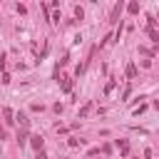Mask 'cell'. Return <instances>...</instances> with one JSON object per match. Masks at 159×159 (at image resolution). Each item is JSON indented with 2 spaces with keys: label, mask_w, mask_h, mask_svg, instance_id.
Returning <instances> with one entry per match:
<instances>
[{
  "label": "cell",
  "mask_w": 159,
  "mask_h": 159,
  "mask_svg": "<svg viewBox=\"0 0 159 159\" xmlns=\"http://www.w3.org/2000/svg\"><path fill=\"white\" fill-rule=\"evenodd\" d=\"M30 144H32V149L42 152V144H45V139H42L40 134H32V137H30Z\"/></svg>",
  "instance_id": "6da1fadb"
},
{
  "label": "cell",
  "mask_w": 159,
  "mask_h": 159,
  "mask_svg": "<svg viewBox=\"0 0 159 159\" xmlns=\"http://www.w3.org/2000/svg\"><path fill=\"white\" fill-rule=\"evenodd\" d=\"M2 117H5V124H15V114H12V109H10V107H5V109H2Z\"/></svg>",
  "instance_id": "7a4b0ae2"
},
{
  "label": "cell",
  "mask_w": 159,
  "mask_h": 159,
  "mask_svg": "<svg viewBox=\"0 0 159 159\" xmlns=\"http://www.w3.org/2000/svg\"><path fill=\"white\" fill-rule=\"evenodd\" d=\"M117 149L122 152V157H127V154H129V144H127L124 139H117Z\"/></svg>",
  "instance_id": "3957f363"
},
{
  "label": "cell",
  "mask_w": 159,
  "mask_h": 159,
  "mask_svg": "<svg viewBox=\"0 0 159 159\" xmlns=\"http://www.w3.org/2000/svg\"><path fill=\"white\" fill-rule=\"evenodd\" d=\"M124 72H127V77L132 80V77H137V67H134V62H129L127 67H124Z\"/></svg>",
  "instance_id": "277c9868"
},
{
  "label": "cell",
  "mask_w": 159,
  "mask_h": 159,
  "mask_svg": "<svg viewBox=\"0 0 159 159\" xmlns=\"http://www.w3.org/2000/svg\"><path fill=\"white\" fill-rule=\"evenodd\" d=\"M15 122H20V127H22V129H27V117H25L22 112H20V114L15 117Z\"/></svg>",
  "instance_id": "5b68a950"
},
{
  "label": "cell",
  "mask_w": 159,
  "mask_h": 159,
  "mask_svg": "<svg viewBox=\"0 0 159 159\" xmlns=\"http://www.w3.org/2000/svg\"><path fill=\"white\" fill-rule=\"evenodd\" d=\"M25 142H27V129H22V132H17V144L22 147Z\"/></svg>",
  "instance_id": "8992f818"
},
{
  "label": "cell",
  "mask_w": 159,
  "mask_h": 159,
  "mask_svg": "<svg viewBox=\"0 0 159 159\" xmlns=\"http://www.w3.org/2000/svg\"><path fill=\"white\" fill-rule=\"evenodd\" d=\"M127 10H129L132 15H137V12H139V2H129V5H127Z\"/></svg>",
  "instance_id": "52a82bcc"
},
{
  "label": "cell",
  "mask_w": 159,
  "mask_h": 159,
  "mask_svg": "<svg viewBox=\"0 0 159 159\" xmlns=\"http://www.w3.org/2000/svg\"><path fill=\"white\" fill-rule=\"evenodd\" d=\"M62 89L70 92V77H62Z\"/></svg>",
  "instance_id": "ba28073f"
},
{
  "label": "cell",
  "mask_w": 159,
  "mask_h": 159,
  "mask_svg": "<svg viewBox=\"0 0 159 159\" xmlns=\"http://www.w3.org/2000/svg\"><path fill=\"white\" fill-rule=\"evenodd\" d=\"M89 109H92V104H84V107L80 109V117H87V112H89Z\"/></svg>",
  "instance_id": "9c48e42d"
},
{
  "label": "cell",
  "mask_w": 159,
  "mask_h": 159,
  "mask_svg": "<svg viewBox=\"0 0 159 159\" xmlns=\"http://www.w3.org/2000/svg\"><path fill=\"white\" fill-rule=\"evenodd\" d=\"M82 144H84V142H82V139H75V137H72V139H70V147H82Z\"/></svg>",
  "instance_id": "30bf717a"
},
{
  "label": "cell",
  "mask_w": 159,
  "mask_h": 159,
  "mask_svg": "<svg viewBox=\"0 0 159 159\" xmlns=\"http://www.w3.org/2000/svg\"><path fill=\"white\" fill-rule=\"evenodd\" d=\"M129 94H132V87H129V84H127V87H124V92H122V97H124V99H127V97H129Z\"/></svg>",
  "instance_id": "8fae6325"
},
{
  "label": "cell",
  "mask_w": 159,
  "mask_h": 159,
  "mask_svg": "<svg viewBox=\"0 0 159 159\" xmlns=\"http://www.w3.org/2000/svg\"><path fill=\"white\" fill-rule=\"evenodd\" d=\"M35 159H47V157H45V152H37V157H35Z\"/></svg>",
  "instance_id": "7c38bea8"
}]
</instances>
